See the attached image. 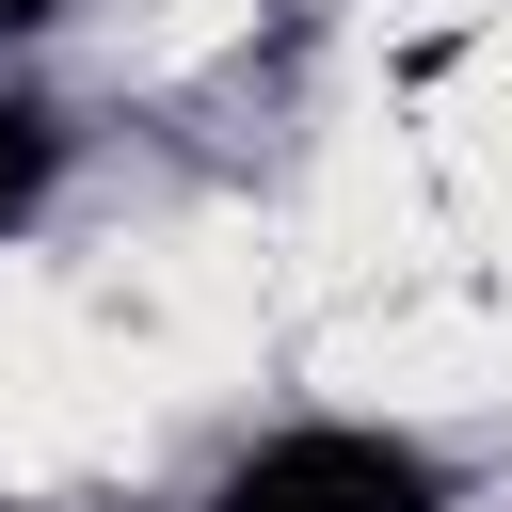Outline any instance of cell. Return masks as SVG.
I'll return each mask as SVG.
<instances>
[{
    "label": "cell",
    "instance_id": "1",
    "mask_svg": "<svg viewBox=\"0 0 512 512\" xmlns=\"http://www.w3.org/2000/svg\"><path fill=\"white\" fill-rule=\"evenodd\" d=\"M128 432H144V400H128V368L96 352L80 288L32 272V256H0V464H16V480H80V464H112Z\"/></svg>",
    "mask_w": 512,
    "mask_h": 512
},
{
    "label": "cell",
    "instance_id": "2",
    "mask_svg": "<svg viewBox=\"0 0 512 512\" xmlns=\"http://www.w3.org/2000/svg\"><path fill=\"white\" fill-rule=\"evenodd\" d=\"M240 32H256V0H176V16H144V32H128V64H144V80H176V64H224Z\"/></svg>",
    "mask_w": 512,
    "mask_h": 512
}]
</instances>
